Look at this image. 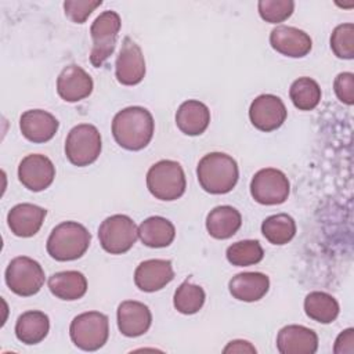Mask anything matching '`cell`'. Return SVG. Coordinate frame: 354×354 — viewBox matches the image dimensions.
Listing matches in <instances>:
<instances>
[{
	"instance_id": "obj_32",
	"label": "cell",
	"mask_w": 354,
	"mask_h": 354,
	"mask_svg": "<svg viewBox=\"0 0 354 354\" xmlns=\"http://www.w3.org/2000/svg\"><path fill=\"white\" fill-rule=\"evenodd\" d=\"M330 48L337 58H354V25L351 22L337 25L330 35Z\"/></svg>"
},
{
	"instance_id": "obj_3",
	"label": "cell",
	"mask_w": 354,
	"mask_h": 354,
	"mask_svg": "<svg viewBox=\"0 0 354 354\" xmlns=\"http://www.w3.org/2000/svg\"><path fill=\"white\" fill-rule=\"evenodd\" d=\"M88 230L77 221H64L55 225L47 239V253L57 261L80 259L90 246Z\"/></svg>"
},
{
	"instance_id": "obj_18",
	"label": "cell",
	"mask_w": 354,
	"mask_h": 354,
	"mask_svg": "<svg viewBox=\"0 0 354 354\" xmlns=\"http://www.w3.org/2000/svg\"><path fill=\"white\" fill-rule=\"evenodd\" d=\"M277 348L281 354H314L318 348V336L307 326L286 325L278 332Z\"/></svg>"
},
{
	"instance_id": "obj_23",
	"label": "cell",
	"mask_w": 354,
	"mask_h": 354,
	"mask_svg": "<svg viewBox=\"0 0 354 354\" xmlns=\"http://www.w3.org/2000/svg\"><path fill=\"white\" fill-rule=\"evenodd\" d=\"M241 213L228 205L216 206L206 217V230L216 239H228L241 228Z\"/></svg>"
},
{
	"instance_id": "obj_25",
	"label": "cell",
	"mask_w": 354,
	"mask_h": 354,
	"mask_svg": "<svg viewBox=\"0 0 354 354\" xmlns=\"http://www.w3.org/2000/svg\"><path fill=\"white\" fill-rule=\"evenodd\" d=\"M50 319L47 314L37 310L22 313L15 322V336L25 344H37L47 336Z\"/></svg>"
},
{
	"instance_id": "obj_29",
	"label": "cell",
	"mask_w": 354,
	"mask_h": 354,
	"mask_svg": "<svg viewBox=\"0 0 354 354\" xmlns=\"http://www.w3.org/2000/svg\"><path fill=\"white\" fill-rule=\"evenodd\" d=\"M289 97L297 109L313 111L321 101V87L314 79L303 76L290 84Z\"/></svg>"
},
{
	"instance_id": "obj_19",
	"label": "cell",
	"mask_w": 354,
	"mask_h": 354,
	"mask_svg": "<svg viewBox=\"0 0 354 354\" xmlns=\"http://www.w3.org/2000/svg\"><path fill=\"white\" fill-rule=\"evenodd\" d=\"M58 126L59 123L55 116L43 109L25 111L19 118L22 136L36 144L50 141L55 136Z\"/></svg>"
},
{
	"instance_id": "obj_26",
	"label": "cell",
	"mask_w": 354,
	"mask_h": 354,
	"mask_svg": "<svg viewBox=\"0 0 354 354\" xmlns=\"http://www.w3.org/2000/svg\"><path fill=\"white\" fill-rule=\"evenodd\" d=\"M176 236L173 223L162 216H151L138 227V238L148 248H166Z\"/></svg>"
},
{
	"instance_id": "obj_24",
	"label": "cell",
	"mask_w": 354,
	"mask_h": 354,
	"mask_svg": "<svg viewBox=\"0 0 354 354\" xmlns=\"http://www.w3.org/2000/svg\"><path fill=\"white\" fill-rule=\"evenodd\" d=\"M50 292L61 300H77L87 292V279L79 271H61L48 278Z\"/></svg>"
},
{
	"instance_id": "obj_22",
	"label": "cell",
	"mask_w": 354,
	"mask_h": 354,
	"mask_svg": "<svg viewBox=\"0 0 354 354\" xmlns=\"http://www.w3.org/2000/svg\"><path fill=\"white\" fill-rule=\"evenodd\" d=\"M210 123L209 108L198 101H184L176 112V124L187 136H201Z\"/></svg>"
},
{
	"instance_id": "obj_37",
	"label": "cell",
	"mask_w": 354,
	"mask_h": 354,
	"mask_svg": "<svg viewBox=\"0 0 354 354\" xmlns=\"http://www.w3.org/2000/svg\"><path fill=\"white\" fill-rule=\"evenodd\" d=\"M224 353H256L257 350L246 340H231L223 350Z\"/></svg>"
},
{
	"instance_id": "obj_9",
	"label": "cell",
	"mask_w": 354,
	"mask_h": 354,
	"mask_svg": "<svg viewBox=\"0 0 354 354\" xmlns=\"http://www.w3.org/2000/svg\"><path fill=\"white\" fill-rule=\"evenodd\" d=\"M4 277L10 290L24 297L36 295L46 279L41 266L28 256L12 259L6 268Z\"/></svg>"
},
{
	"instance_id": "obj_2",
	"label": "cell",
	"mask_w": 354,
	"mask_h": 354,
	"mask_svg": "<svg viewBox=\"0 0 354 354\" xmlns=\"http://www.w3.org/2000/svg\"><path fill=\"white\" fill-rule=\"evenodd\" d=\"M201 187L213 195L230 192L238 183L239 169L236 160L224 152L205 155L196 167Z\"/></svg>"
},
{
	"instance_id": "obj_27",
	"label": "cell",
	"mask_w": 354,
	"mask_h": 354,
	"mask_svg": "<svg viewBox=\"0 0 354 354\" xmlns=\"http://www.w3.org/2000/svg\"><path fill=\"white\" fill-rule=\"evenodd\" d=\"M304 311L313 321L319 324H330L339 315V303L332 295L314 290L310 292L304 299Z\"/></svg>"
},
{
	"instance_id": "obj_1",
	"label": "cell",
	"mask_w": 354,
	"mask_h": 354,
	"mask_svg": "<svg viewBox=\"0 0 354 354\" xmlns=\"http://www.w3.org/2000/svg\"><path fill=\"white\" fill-rule=\"evenodd\" d=\"M153 129V118L142 106H127L119 111L112 120V136L127 151L145 148L152 140Z\"/></svg>"
},
{
	"instance_id": "obj_14",
	"label": "cell",
	"mask_w": 354,
	"mask_h": 354,
	"mask_svg": "<svg viewBox=\"0 0 354 354\" xmlns=\"http://www.w3.org/2000/svg\"><path fill=\"white\" fill-rule=\"evenodd\" d=\"M270 44L277 53L290 58H303L313 48V40L304 30L286 25L271 30Z\"/></svg>"
},
{
	"instance_id": "obj_28",
	"label": "cell",
	"mask_w": 354,
	"mask_h": 354,
	"mask_svg": "<svg viewBox=\"0 0 354 354\" xmlns=\"http://www.w3.org/2000/svg\"><path fill=\"white\" fill-rule=\"evenodd\" d=\"M261 234L272 245H285L293 239L296 223L286 213L272 214L261 223Z\"/></svg>"
},
{
	"instance_id": "obj_8",
	"label": "cell",
	"mask_w": 354,
	"mask_h": 354,
	"mask_svg": "<svg viewBox=\"0 0 354 354\" xmlns=\"http://www.w3.org/2000/svg\"><path fill=\"white\" fill-rule=\"evenodd\" d=\"M137 238L138 228L126 214L109 216L98 227L100 243L111 254L126 253L133 248Z\"/></svg>"
},
{
	"instance_id": "obj_35",
	"label": "cell",
	"mask_w": 354,
	"mask_h": 354,
	"mask_svg": "<svg viewBox=\"0 0 354 354\" xmlns=\"http://www.w3.org/2000/svg\"><path fill=\"white\" fill-rule=\"evenodd\" d=\"M333 88L339 101L346 105L354 102V75L351 72H342L335 77Z\"/></svg>"
},
{
	"instance_id": "obj_4",
	"label": "cell",
	"mask_w": 354,
	"mask_h": 354,
	"mask_svg": "<svg viewBox=\"0 0 354 354\" xmlns=\"http://www.w3.org/2000/svg\"><path fill=\"white\" fill-rule=\"evenodd\" d=\"M185 187L184 170L176 160H159L147 173V188L156 199L176 201L183 196Z\"/></svg>"
},
{
	"instance_id": "obj_5",
	"label": "cell",
	"mask_w": 354,
	"mask_h": 354,
	"mask_svg": "<svg viewBox=\"0 0 354 354\" xmlns=\"http://www.w3.org/2000/svg\"><path fill=\"white\" fill-rule=\"evenodd\" d=\"M69 335L73 344L80 350L95 351L101 348L108 340V317L100 311L82 313L72 319Z\"/></svg>"
},
{
	"instance_id": "obj_13",
	"label": "cell",
	"mask_w": 354,
	"mask_h": 354,
	"mask_svg": "<svg viewBox=\"0 0 354 354\" xmlns=\"http://www.w3.org/2000/svg\"><path fill=\"white\" fill-rule=\"evenodd\" d=\"M55 177L53 162L40 153L26 155L18 166V178L25 188L40 192L51 185Z\"/></svg>"
},
{
	"instance_id": "obj_33",
	"label": "cell",
	"mask_w": 354,
	"mask_h": 354,
	"mask_svg": "<svg viewBox=\"0 0 354 354\" xmlns=\"http://www.w3.org/2000/svg\"><path fill=\"white\" fill-rule=\"evenodd\" d=\"M260 17L270 24H279L286 21L295 10L292 0H260L257 3Z\"/></svg>"
},
{
	"instance_id": "obj_36",
	"label": "cell",
	"mask_w": 354,
	"mask_h": 354,
	"mask_svg": "<svg viewBox=\"0 0 354 354\" xmlns=\"http://www.w3.org/2000/svg\"><path fill=\"white\" fill-rule=\"evenodd\" d=\"M333 351L336 354H343V353H354V329L353 328H348L346 330H343L336 342H335V347H333Z\"/></svg>"
},
{
	"instance_id": "obj_16",
	"label": "cell",
	"mask_w": 354,
	"mask_h": 354,
	"mask_svg": "<svg viewBox=\"0 0 354 354\" xmlns=\"http://www.w3.org/2000/svg\"><path fill=\"white\" fill-rule=\"evenodd\" d=\"M174 270L170 260L151 259L140 263L134 271V283L142 292H156L170 283Z\"/></svg>"
},
{
	"instance_id": "obj_34",
	"label": "cell",
	"mask_w": 354,
	"mask_h": 354,
	"mask_svg": "<svg viewBox=\"0 0 354 354\" xmlns=\"http://www.w3.org/2000/svg\"><path fill=\"white\" fill-rule=\"evenodd\" d=\"M101 4V0H66L64 1V11L71 21L83 24Z\"/></svg>"
},
{
	"instance_id": "obj_10",
	"label": "cell",
	"mask_w": 354,
	"mask_h": 354,
	"mask_svg": "<svg viewBox=\"0 0 354 354\" xmlns=\"http://www.w3.org/2000/svg\"><path fill=\"white\" fill-rule=\"evenodd\" d=\"M290 191V183L283 171L267 167L254 173L250 181V194L261 205H281Z\"/></svg>"
},
{
	"instance_id": "obj_30",
	"label": "cell",
	"mask_w": 354,
	"mask_h": 354,
	"mask_svg": "<svg viewBox=\"0 0 354 354\" xmlns=\"http://www.w3.org/2000/svg\"><path fill=\"white\" fill-rule=\"evenodd\" d=\"M205 300V290L199 285H195L187 279L176 289L173 304L178 313L191 315L198 313L203 307Z\"/></svg>"
},
{
	"instance_id": "obj_12",
	"label": "cell",
	"mask_w": 354,
	"mask_h": 354,
	"mask_svg": "<svg viewBox=\"0 0 354 354\" xmlns=\"http://www.w3.org/2000/svg\"><path fill=\"white\" fill-rule=\"evenodd\" d=\"M115 75L120 84L136 86L145 76V59L140 46L126 36L122 41L119 55L115 62Z\"/></svg>"
},
{
	"instance_id": "obj_15",
	"label": "cell",
	"mask_w": 354,
	"mask_h": 354,
	"mask_svg": "<svg viewBox=\"0 0 354 354\" xmlns=\"http://www.w3.org/2000/svg\"><path fill=\"white\" fill-rule=\"evenodd\" d=\"M93 87L91 76L75 64L65 66L57 77V93L66 102H77L88 97Z\"/></svg>"
},
{
	"instance_id": "obj_31",
	"label": "cell",
	"mask_w": 354,
	"mask_h": 354,
	"mask_svg": "<svg viewBox=\"0 0 354 354\" xmlns=\"http://www.w3.org/2000/svg\"><path fill=\"white\" fill-rule=\"evenodd\" d=\"M227 260L236 267H248L257 264L264 257V250L259 241L243 239L227 248Z\"/></svg>"
},
{
	"instance_id": "obj_11",
	"label": "cell",
	"mask_w": 354,
	"mask_h": 354,
	"mask_svg": "<svg viewBox=\"0 0 354 354\" xmlns=\"http://www.w3.org/2000/svg\"><path fill=\"white\" fill-rule=\"evenodd\" d=\"M288 111L282 100L274 94H261L256 97L249 108V119L252 124L260 131H272L279 129Z\"/></svg>"
},
{
	"instance_id": "obj_7",
	"label": "cell",
	"mask_w": 354,
	"mask_h": 354,
	"mask_svg": "<svg viewBox=\"0 0 354 354\" xmlns=\"http://www.w3.org/2000/svg\"><path fill=\"white\" fill-rule=\"evenodd\" d=\"M120 25V15L112 10L102 11L94 19L90 28V35L93 39L90 62L93 66H102L104 62L113 54Z\"/></svg>"
},
{
	"instance_id": "obj_20",
	"label": "cell",
	"mask_w": 354,
	"mask_h": 354,
	"mask_svg": "<svg viewBox=\"0 0 354 354\" xmlns=\"http://www.w3.org/2000/svg\"><path fill=\"white\" fill-rule=\"evenodd\" d=\"M47 212L33 203H18L7 214L11 232L21 238H29L39 232Z\"/></svg>"
},
{
	"instance_id": "obj_17",
	"label": "cell",
	"mask_w": 354,
	"mask_h": 354,
	"mask_svg": "<svg viewBox=\"0 0 354 354\" xmlns=\"http://www.w3.org/2000/svg\"><path fill=\"white\" fill-rule=\"evenodd\" d=\"M116 318L120 333L127 337L144 335L152 324V314L148 306L136 300L122 301L118 307Z\"/></svg>"
},
{
	"instance_id": "obj_6",
	"label": "cell",
	"mask_w": 354,
	"mask_h": 354,
	"mask_svg": "<svg viewBox=\"0 0 354 354\" xmlns=\"http://www.w3.org/2000/svg\"><path fill=\"white\" fill-rule=\"evenodd\" d=\"M101 134L95 126L88 123L72 127L65 140V155L77 167L94 163L101 153Z\"/></svg>"
},
{
	"instance_id": "obj_21",
	"label": "cell",
	"mask_w": 354,
	"mask_h": 354,
	"mask_svg": "<svg viewBox=\"0 0 354 354\" xmlns=\"http://www.w3.org/2000/svg\"><path fill=\"white\" fill-rule=\"evenodd\" d=\"M270 289V278L263 272H239L228 282V290L241 301H257Z\"/></svg>"
}]
</instances>
